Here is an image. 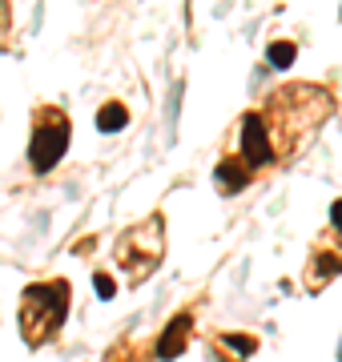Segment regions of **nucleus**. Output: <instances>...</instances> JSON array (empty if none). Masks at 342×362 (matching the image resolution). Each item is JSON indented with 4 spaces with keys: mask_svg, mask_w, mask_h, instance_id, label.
<instances>
[{
    "mask_svg": "<svg viewBox=\"0 0 342 362\" xmlns=\"http://www.w3.org/2000/svg\"><path fill=\"white\" fill-rule=\"evenodd\" d=\"M334 113V97L322 85L310 81H294L282 89H270L258 109L242 113L237 121V157L242 165L258 173H270L274 165L290 161L318 129L322 121Z\"/></svg>",
    "mask_w": 342,
    "mask_h": 362,
    "instance_id": "f257e3e1",
    "label": "nucleus"
},
{
    "mask_svg": "<svg viewBox=\"0 0 342 362\" xmlns=\"http://www.w3.org/2000/svg\"><path fill=\"white\" fill-rule=\"evenodd\" d=\"M69 290L65 278H49V282H33L20 294V338L28 346H45L49 338L65 326L69 314Z\"/></svg>",
    "mask_w": 342,
    "mask_h": 362,
    "instance_id": "f03ea898",
    "label": "nucleus"
},
{
    "mask_svg": "<svg viewBox=\"0 0 342 362\" xmlns=\"http://www.w3.org/2000/svg\"><path fill=\"white\" fill-rule=\"evenodd\" d=\"M161 254H165V218L161 214L137 221L133 230H125L117 238V266L125 270L129 282L149 278L161 266Z\"/></svg>",
    "mask_w": 342,
    "mask_h": 362,
    "instance_id": "7ed1b4c3",
    "label": "nucleus"
},
{
    "mask_svg": "<svg viewBox=\"0 0 342 362\" xmlns=\"http://www.w3.org/2000/svg\"><path fill=\"white\" fill-rule=\"evenodd\" d=\"M69 137H73V125H69V113L61 105H37L33 113V137H28V169L33 173H53L61 165V157L69 153Z\"/></svg>",
    "mask_w": 342,
    "mask_h": 362,
    "instance_id": "20e7f679",
    "label": "nucleus"
},
{
    "mask_svg": "<svg viewBox=\"0 0 342 362\" xmlns=\"http://www.w3.org/2000/svg\"><path fill=\"white\" fill-rule=\"evenodd\" d=\"M334 274H342V242L334 250L314 246V258H310V266H306V286H310V290H322Z\"/></svg>",
    "mask_w": 342,
    "mask_h": 362,
    "instance_id": "39448f33",
    "label": "nucleus"
},
{
    "mask_svg": "<svg viewBox=\"0 0 342 362\" xmlns=\"http://www.w3.org/2000/svg\"><path fill=\"white\" fill-rule=\"evenodd\" d=\"M213 181H218V194L234 197V194H242V189L254 181V173L242 165V157H237V153H225L222 161H218V169H213Z\"/></svg>",
    "mask_w": 342,
    "mask_h": 362,
    "instance_id": "423d86ee",
    "label": "nucleus"
},
{
    "mask_svg": "<svg viewBox=\"0 0 342 362\" xmlns=\"http://www.w3.org/2000/svg\"><path fill=\"white\" fill-rule=\"evenodd\" d=\"M189 330H194V314L182 310V314H173V322L165 326V334L158 338V358L161 362H173L177 354L185 350V338H189Z\"/></svg>",
    "mask_w": 342,
    "mask_h": 362,
    "instance_id": "0eeeda50",
    "label": "nucleus"
},
{
    "mask_svg": "<svg viewBox=\"0 0 342 362\" xmlns=\"http://www.w3.org/2000/svg\"><path fill=\"white\" fill-rule=\"evenodd\" d=\"M129 125V109L121 101H109V105H101V113H97V129L101 133H117V129H125Z\"/></svg>",
    "mask_w": 342,
    "mask_h": 362,
    "instance_id": "6e6552de",
    "label": "nucleus"
},
{
    "mask_svg": "<svg viewBox=\"0 0 342 362\" xmlns=\"http://www.w3.org/2000/svg\"><path fill=\"white\" fill-rule=\"evenodd\" d=\"M218 346H230V350H234V358H230V362H242L246 354L258 350V338H250V334H222V338H218Z\"/></svg>",
    "mask_w": 342,
    "mask_h": 362,
    "instance_id": "1a4fd4ad",
    "label": "nucleus"
},
{
    "mask_svg": "<svg viewBox=\"0 0 342 362\" xmlns=\"http://www.w3.org/2000/svg\"><path fill=\"white\" fill-rule=\"evenodd\" d=\"M266 57H270V65L274 69H290L294 65V57H298V45H294V40H274V45L266 49Z\"/></svg>",
    "mask_w": 342,
    "mask_h": 362,
    "instance_id": "9d476101",
    "label": "nucleus"
},
{
    "mask_svg": "<svg viewBox=\"0 0 342 362\" xmlns=\"http://www.w3.org/2000/svg\"><path fill=\"white\" fill-rule=\"evenodd\" d=\"M97 294L105 298V302L117 294V286H113V278H109V274H97Z\"/></svg>",
    "mask_w": 342,
    "mask_h": 362,
    "instance_id": "9b49d317",
    "label": "nucleus"
},
{
    "mask_svg": "<svg viewBox=\"0 0 342 362\" xmlns=\"http://www.w3.org/2000/svg\"><path fill=\"white\" fill-rule=\"evenodd\" d=\"M330 230L342 233V202H334V206H330Z\"/></svg>",
    "mask_w": 342,
    "mask_h": 362,
    "instance_id": "f8f14e48",
    "label": "nucleus"
}]
</instances>
